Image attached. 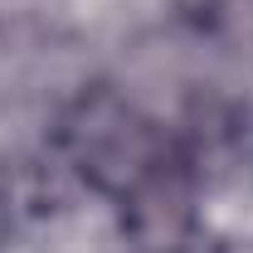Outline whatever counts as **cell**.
Masks as SVG:
<instances>
[{
	"label": "cell",
	"mask_w": 253,
	"mask_h": 253,
	"mask_svg": "<svg viewBox=\"0 0 253 253\" xmlns=\"http://www.w3.org/2000/svg\"><path fill=\"white\" fill-rule=\"evenodd\" d=\"M5 229H10V210H5V195H0V239H5Z\"/></svg>",
	"instance_id": "obj_2"
},
{
	"label": "cell",
	"mask_w": 253,
	"mask_h": 253,
	"mask_svg": "<svg viewBox=\"0 0 253 253\" xmlns=\"http://www.w3.org/2000/svg\"><path fill=\"white\" fill-rule=\"evenodd\" d=\"M59 141L73 170L107 195L131 239L151 253H175L195 224V190H190V161L156 126L117 93L97 88L83 93L63 112Z\"/></svg>",
	"instance_id": "obj_1"
}]
</instances>
